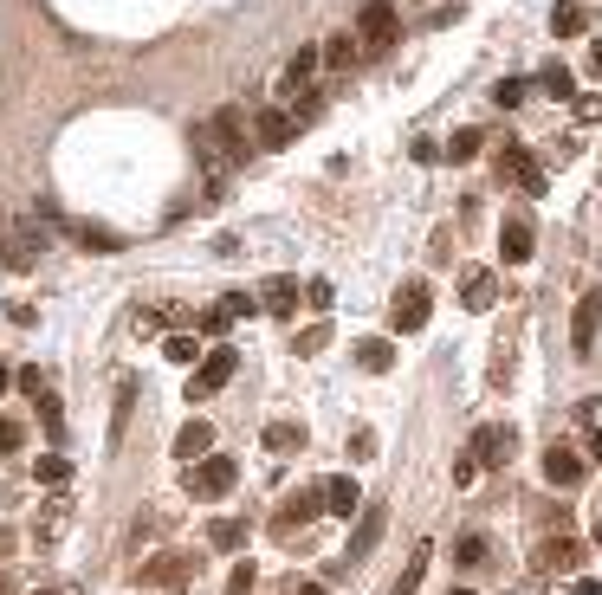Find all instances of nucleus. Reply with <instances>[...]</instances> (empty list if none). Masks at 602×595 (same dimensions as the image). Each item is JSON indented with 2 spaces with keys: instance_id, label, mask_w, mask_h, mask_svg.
I'll use <instances>...</instances> for the list:
<instances>
[{
  "instance_id": "obj_1",
  "label": "nucleus",
  "mask_w": 602,
  "mask_h": 595,
  "mask_svg": "<svg viewBox=\"0 0 602 595\" xmlns=\"http://www.w3.org/2000/svg\"><path fill=\"white\" fill-rule=\"evenodd\" d=\"M195 156H201V169L221 182L234 162H246V110L240 104H221L208 123L195 130Z\"/></svg>"
},
{
  "instance_id": "obj_2",
  "label": "nucleus",
  "mask_w": 602,
  "mask_h": 595,
  "mask_svg": "<svg viewBox=\"0 0 602 595\" xmlns=\"http://www.w3.org/2000/svg\"><path fill=\"white\" fill-rule=\"evenodd\" d=\"M234 369H240V356L227 350V343H214V350H201L195 376H188V401H208V395H221L227 382H234Z\"/></svg>"
},
{
  "instance_id": "obj_3",
  "label": "nucleus",
  "mask_w": 602,
  "mask_h": 595,
  "mask_svg": "<svg viewBox=\"0 0 602 595\" xmlns=\"http://www.w3.org/2000/svg\"><path fill=\"white\" fill-rule=\"evenodd\" d=\"M240 486V466L227 453H201V466H188V492L195 498H227Z\"/></svg>"
},
{
  "instance_id": "obj_4",
  "label": "nucleus",
  "mask_w": 602,
  "mask_h": 595,
  "mask_svg": "<svg viewBox=\"0 0 602 595\" xmlns=\"http://www.w3.org/2000/svg\"><path fill=\"white\" fill-rule=\"evenodd\" d=\"M428 317H434V292L421 279H408L402 292H395V304H389V324L402 330V337H415V330H428Z\"/></svg>"
},
{
  "instance_id": "obj_5",
  "label": "nucleus",
  "mask_w": 602,
  "mask_h": 595,
  "mask_svg": "<svg viewBox=\"0 0 602 595\" xmlns=\"http://www.w3.org/2000/svg\"><path fill=\"white\" fill-rule=\"evenodd\" d=\"M512 453H518V427L512 421H486L480 434H473L467 460L473 466H512Z\"/></svg>"
},
{
  "instance_id": "obj_6",
  "label": "nucleus",
  "mask_w": 602,
  "mask_h": 595,
  "mask_svg": "<svg viewBox=\"0 0 602 595\" xmlns=\"http://www.w3.org/2000/svg\"><path fill=\"white\" fill-rule=\"evenodd\" d=\"M201 570V557H188V550H162V557L143 563V589H188Z\"/></svg>"
},
{
  "instance_id": "obj_7",
  "label": "nucleus",
  "mask_w": 602,
  "mask_h": 595,
  "mask_svg": "<svg viewBox=\"0 0 602 595\" xmlns=\"http://www.w3.org/2000/svg\"><path fill=\"white\" fill-rule=\"evenodd\" d=\"M583 557H590V550H583L577 537H557V544L531 550V570H538V576H570V570H583Z\"/></svg>"
},
{
  "instance_id": "obj_8",
  "label": "nucleus",
  "mask_w": 602,
  "mask_h": 595,
  "mask_svg": "<svg viewBox=\"0 0 602 595\" xmlns=\"http://www.w3.org/2000/svg\"><path fill=\"white\" fill-rule=\"evenodd\" d=\"M395 33H402V20H395V7H389V0H369V7L357 13V39H363L369 52H376V46H389Z\"/></svg>"
},
{
  "instance_id": "obj_9",
  "label": "nucleus",
  "mask_w": 602,
  "mask_h": 595,
  "mask_svg": "<svg viewBox=\"0 0 602 595\" xmlns=\"http://www.w3.org/2000/svg\"><path fill=\"white\" fill-rule=\"evenodd\" d=\"M583 473H590V460H583L577 447H551L544 453V479H551L557 492H570V486H583Z\"/></svg>"
},
{
  "instance_id": "obj_10",
  "label": "nucleus",
  "mask_w": 602,
  "mask_h": 595,
  "mask_svg": "<svg viewBox=\"0 0 602 595\" xmlns=\"http://www.w3.org/2000/svg\"><path fill=\"white\" fill-rule=\"evenodd\" d=\"M318 511H324V505H318V492H292V498H285V511L272 518V537H298L311 518H318Z\"/></svg>"
},
{
  "instance_id": "obj_11",
  "label": "nucleus",
  "mask_w": 602,
  "mask_h": 595,
  "mask_svg": "<svg viewBox=\"0 0 602 595\" xmlns=\"http://www.w3.org/2000/svg\"><path fill=\"white\" fill-rule=\"evenodd\" d=\"M499 169L512 175L518 188H525V195H544V169L538 162H531V149L525 143H505V156H499Z\"/></svg>"
},
{
  "instance_id": "obj_12",
  "label": "nucleus",
  "mask_w": 602,
  "mask_h": 595,
  "mask_svg": "<svg viewBox=\"0 0 602 595\" xmlns=\"http://www.w3.org/2000/svg\"><path fill=\"white\" fill-rule=\"evenodd\" d=\"M292 136H298L292 110H259V117H253V143H259V149H285Z\"/></svg>"
},
{
  "instance_id": "obj_13",
  "label": "nucleus",
  "mask_w": 602,
  "mask_h": 595,
  "mask_svg": "<svg viewBox=\"0 0 602 595\" xmlns=\"http://www.w3.org/2000/svg\"><path fill=\"white\" fill-rule=\"evenodd\" d=\"M318 505H324V511H337V518H350V511H357V505H363V492H357V479H350V473H337V479H324V486H318Z\"/></svg>"
},
{
  "instance_id": "obj_14",
  "label": "nucleus",
  "mask_w": 602,
  "mask_h": 595,
  "mask_svg": "<svg viewBox=\"0 0 602 595\" xmlns=\"http://www.w3.org/2000/svg\"><path fill=\"white\" fill-rule=\"evenodd\" d=\"M460 304H467V311H492V304H499V279H492L486 266H473L467 279H460Z\"/></svg>"
},
{
  "instance_id": "obj_15",
  "label": "nucleus",
  "mask_w": 602,
  "mask_h": 595,
  "mask_svg": "<svg viewBox=\"0 0 602 595\" xmlns=\"http://www.w3.org/2000/svg\"><path fill=\"white\" fill-rule=\"evenodd\" d=\"M259 311L292 317L298 311V279H285V272H279V279H266V285H259Z\"/></svg>"
},
{
  "instance_id": "obj_16",
  "label": "nucleus",
  "mask_w": 602,
  "mask_h": 595,
  "mask_svg": "<svg viewBox=\"0 0 602 595\" xmlns=\"http://www.w3.org/2000/svg\"><path fill=\"white\" fill-rule=\"evenodd\" d=\"M357 511H363V518H357V537H350V550H344L350 563H363L369 550H376V537H382V505H357Z\"/></svg>"
},
{
  "instance_id": "obj_17",
  "label": "nucleus",
  "mask_w": 602,
  "mask_h": 595,
  "mask_svg": "<svg viewBox=\"0 0 602 595\" xmlns=\"http://www.w3.org/2000/svg\"><path fill=\"white\" fill-rule=\"evenodd\" d=\"M499 246H505V266H525V259L538 253V246H531V220H505Z\"/></svg>"
},
{
  "instance_id": "obj_18",
  "label": "nucleus",
  "mask_w": 602,
  "mask_h": 595,
  "mask_svg": "<svg viewBox=\"0 0 602 595\" xmlns=\"http://www.w3.org/2000/svg\"><path fill=\"white\" fill-rule=\"evenodd\" d=\"M570 343H577V356H596V298L577 304V317H570Z\"/></svg>"
},
{
  "instance_id": "obj_19",
  "label": "nucleus",
  "mask_w": 602,
  "mask_h": 595,
  "mask_svg": "<svg viewBox=\"0 0 602 595\" xmlns=\"http://www.w3.org/2000/svg\"><path fill=\"white\" fill-rule=\"evenodd\" d=\"M583 26H590V7H583V0H557V13H551V33H557V39H577Z\"/></svg>"
},
{
  "instance_id": "obj_20",
  "label": "nucleus",
  "mask_w": 602,
  "mask_h": 595,
  "mask_svg": "<svg viewBox=\"0 0 602 595\" xmlns=\"http://www.w3.org/2000/svg\"><path fill=\"white\" fill-rule=\"evenodd\" d=\"M266 453H279V460H285V453H305V427H298V421H272L266 427Z\"/></svg>"
},
{
  "instance_id": "obj_21",
  "label": "nucleus",
  "mask_w": 602,
  "mask_h": 595,
  "mask_svg": "<svg viewBox=\"0 0 602 595\" xmlns=\"http://www.w3.org/2000/svg\"><path fill=\"white\" fill-rule=\"evenodd\" d=\"M208 447H214V427L208 421H188L182 434H175V453H182V460H201Z\"/></svg>"
},
{
  "instance_id": "obj_22",
  "label": "nucleus",
  "mask_w": 602,
  "mask_h": 595,
  "mask_svg": "<svg viewBox=\"0 0 602 595\" xmlns=\"http://www.w3.org/2000/svg\"><path fill=\"white\" fill-rule=\"evenodd\" d=\"M72 240L85 246V253H123V240H117V233H111V227H91V220H78V227H72Z\"/></svg>"
},
{
  "instance_id": "obj_23",
  "label": "nucleus",
  "mask_w": 602,
  "mask_h": 595,
  "mask_svg": "<svg viewBox=\"0 0 602 595\" xmlns=\"http://www.w3.org/2000/svg\"><path fill=\"white\" fill-rule=\"evenodd\" d=\"M357 363L369 369V376H389L395 350H389V343H382V337H363V343H357Z\"/></svg>"
},
{
  "instance_id": "obj_24",
  "label": "nucleus",
  "mask_w": 602,
  "mask_h": 595,
  "mask_svg": "<svg viewBox=\"0 0 602 595\" xmlns=\"http://www.w3.org/2000/svg\"><path fill=\"white\" fill-rule=\"evenodd\" d=\"M208 544L214 550H246V524L240 518H214L208 524Z\"/></svg>"
},
{
  "instance_id": "obj_25",
  "label": "nucleus",
  "mask_w": 602,
  "mask_h": 595,
  "mask_svg": "<svg viewBox=\"0 0 602 595\" xmlns=\"http://www.w3.org/2000/svg\"><path fill=\"white\" fill-rule=\"evenodd\" d=\"M318 65H331V72H350V65H357V46H350V33H337L331 46H318Z\"/></svg>"
},
{
  "instance_id": "obj_26",
  "label": "nucleus",
  "mask_w": 602,
  "mask_h": 595,
  "mask_svg": "<svg viewBox=\"0 0 602 595\" xmlns=\"http://www.w3.org/2000/svg\"><path fill=\"white\" fill-rule=\"evenodd\" d=\"M33 473H39V486H52V492H59L65 479H72V460H65V453H39V466H33Z\"/></svg>"
},
{
  "instance_id": "obj_27",
  "label": "nucleus",
  "mask_w": 602,
  "mask_h": 595,
  "mask_svg": "<svg viewBox=\"0 0 602 595\" xmlns=\"http://www.w3.org/2000/svg\"><path fill=\"white\" fill-rule=\"evenodd\" d=\"M538 85L551 91V98H577V78H570V65H557V59L538 72Z\"/></svg>"
},
{
  "instance_id": "obj_28",
  "label": "nucleus",
  "mask_w": 602,
  "mask_h": 595,
  "mask_svg": "<svg viewBox=\"0 0 602 595\" xmlns=\"http://www.w3.org/2000/svg\"><path fill=\"white\" fill-rule=\"evenodd\" d=\"M428 557H434V550H428V544H415V557H408V570H402V583H395L389 595H415V583H421V576H428Z\"/></svg>"
},
{
  "instance_id": "obj_29",
  "label": "nucleus",
  "mask_w": 602,
  "mask_h": 595,
  "mask_svg": "<svg viewBox=\"0 0 602 595\" xmlns=\"http://www.w3.org/2000/svg\"><path fill=\"white\" fill-rule=\"evenodd\" d=\"M311 72H318V46H298V59L285 65V91H298V85H305Z\"/></svg>"
},
{
  "instance_id": "obj_30",
  "label": "nucleus",
  "mask_w": 602,
  "mask_h": 595,
  "mask_svg": "<svg viewBox=\"0 0 602 595\" xmlns=\"http://www.w3.org/2000/svg\"><path fill=\"white\" fill-rule=\"evenodd\" d=\"M162 356H169V363H182V369H195L201 363V343L195 337H169V343H162Z\"/></svg>"
},
{
  "instance_id": "obj_31",
  "label": "nucleus",
  "mask_w": 602,
  "mask_h": 595,
  "mask_svg": "<svg viewBox=\"0 0 602 595\" xmlns=\"http://www.w3.org/2000/svg\"><path fill=\"white\" fill-rule=\"evenodd\" d=\"M480 143H486V136H480V130H460V136H454V143H447V149H441V156H454V162H473V156H480Z\"/></svg>"
},
{
  "instance_id": "obj_32",
  "label": "nucleus",
  "mask_w": 602,
  "mask_h": 595,
  "mask_svg": "<svg viewBox=\"0 0 602 595\" xmlns=\"http://www.w3.org/2000/svg\"><path fill=\"white\" fill-rule=\"evenodd\" d=\"M454 563H467V570H473V563H486V537H480V531H467V537L454 544Z\"/></svg>"
},
{
  "instance_id": "obj_33",
  "label": "nucleus",
  "mask_w": 602,
  "mask_h": 595,
  "mask_svg": "<svg viewBox=\"0 0 602 595\" xmlns=\"http://www.w3.org/2000/svg\"><path fill=\"white\" fill-rule=\"evenodd\" d=\"M525 91H531L525 78H505V85L492 91V104H499V110H518V104H525Z\"/></svg>"
},
{
  "instance_id": "obj_34",
  "label": "nucleus",
  "mask_w": 602,
  "mask_h": 595,
  "mask_svg": "<svg viewBox=\"0 0 602 595\" xmlns=\"http://www.w3.org/2000/svg\"><path fill=\"white\" fill-rule=\"evenodd\" d=\"M13 382H20V389L33 395V401H46V395H52V376H46V369H20Z\"/></svg>"
},
{
  "instance_id": "obj_35",
  "label": "nucleus",
  "mask_w": 602,
  "mask_h": 595,
  "mask_svg": "<svg viewBox=\"0 0 602 595\" xmlns=\"http://www.w3.org/2000/svg\"><path fill=\"white\" fill-rule=\"evenodd\" d=\"M227 324H234V317H227V304H208V311H201V337H221Z\"/></svg>"
},
{
  "instance_id": "obj_36",
  "label": "nucleus",
  "mask_w": 602,
  "mask_h": 595,
  "mask_svg": "<svg viewBox=\"0 0 602 595\" xmlns=\"http://www.w3.org/2000/svg\"><path fill=\"white\" fill-rule=\"evenodd\" d=\"M324 343H331V330H324V324H311V330H298V356H318V350H324Z\"/></svg>"
},
{
  "instance_id": "obj_37",
  "label": "nucleus",
  "mask_w": 602,
  "mask_h": 595,
  "mask_svg": "<svg viewBox=\"0 0 602 595\" xmlns=\"http://www.w3.org/2000/svg\"><path fill=\"white\" fill-rule=\"evenodd\" d=\"M350 460H376V427H357V434H350Z\"/></svg>"
},
{
  "instance_id": "obj_38",
  "label": "nucleus",
  "mask_w": 602,
  "mask_h": 595,
  "mask_svg": "<svg viewBox=\"0 0 602 595\" xmlns=\"http://www.w3.org/2000/svg\"><path fill=\"white\" fill-rule=\"evenodd\" d=\"M65 518H72V511H65V498H52V511H46V524H39V537H59Z\"/></svg>"
},
{
  "instance_id": "obj_39",
  "label": "nucleus",
  "mask_w": 602,
  "mask_h": 595,
  "mask_svg": "<svg viewBox=\"0 0 602 595\" xmlns=\"http://www.w3.org/2000/svg\"><path fill=\"white\" fill-rule=\"evenodd\" d=\"M253 583H259V570H253V563H240V570L227 576V595H246V589H253Z\"/></svg>"
},
{
  "instance_id": "obj_40",
  "label": "nucleus",
  "mask_w": 602,
  "mask_h": 595,
  "mask_svg": "<svg viewBox=\"0 0 602 595\" xmlns=\"http://www.w3.org/2000/svg\"><path fill=\"white\" fill-rule=\"evenodd\" d=\"M221 304H227V317H253L259 311V298H246V292H227Z\"/></svg>"
},
{
  "instance_id": "obj_41",
  "label": "nucleus",
  "mask_w": 602,
  "mask_h": 595,
  "mask_svg": "<svg viewBox=\"0 0 602 595\" xmlns=\"http://www.w3.org/2000/svg\"><path fill=\"white\" fill-rule=\"evenodd\" d=\"M305 304H311V311H331V285L311 279V285H305Z\"/></svg>"
},
{
  "instance_id": "obj_42",
  "label": "nucleus",
  "mask_w": 602,
  "mask_h": 595,
  "mask_svg": "<svg viewBox=\"0 0 602 595\" xmlns=\"http://www.w3.org/2000/svg\"><path fill=\"white\" fill-rule=\"evenodd\" d=\"M13 447H20V421H7V414H0V460H7Z\"/></svg>"
},
{
  "instance_id": "obj_43",
  "label": "nucleus",
  "mask_w": 602,
  "mask_h": 595,
  "mask_svg": "<svg viewBox=\"0 0 602 595\" xmlns=\"http://www.w3.org/2000/svg\"><path fill=\"white\" fill-rule=\"evenodd\" d=\"M473 479H480V466H473L467 453H460V460H454V486H473Z\"/></svg>"
},
{
  "instance_id": "obj_44",
  "label": "nucleus",
  "mask_w": 602,
  "mask_h": 595,
  "mask_svg": "<svg viewBox=\"0 0 602 595\" xmlns=\"http://www.w3.org/2000/svg\"><path fill=\"white\" fill-rule=\"evenodd\" d=\"M570 595H602V589L590 583V576H583V583H577V589H570Z\"/></svg>"
},
{
  "instance_id": "obj_45",
  "label": "nucleus",
  "mask_w": 602,
  "mask_h": 595,
  "mask_svg": "<svg viewBox=\"0 0 602 595\" xmlns=\"http://www.w3.org/2000/svg\"><path fill=\"white\" fill-rule=\"evenodd\" d=\"M298 595H331V589H324V583H298Z\"/></svg>"
},
{
  "instance_id": "obj_46",
  "label": "nucleus",
  "mask_w": 602,
  "mask_h": 595,
  "mask_svg": "<svg viewBox=\"0 0 602 595\" xmlns=\"http://www.w3.org/2000/svg\"><path fill=\"white\" fill-rule=\"evenodd\" d=\"M7 382H13V369H7V363H0V389H7Z\"/></svg>"
},
{
  "instance_id": "obj_47",
  "label": "nucleus",
  "mask_w": 602,
  "mask_h": 595,
  "mask_svg": "<svg viewBox=\"0 0 602 595\" xmlns=\"http://www.w3.org/2000/svg\"><path fill=\"white\" fill-rule=\"evenodd\" d=\"M447 595H473V589H447Z\"/></svg>"
},
{
  "instance_id": "obj_48",
  "label": "nucleus",
  "mask_w": 602,
  "mask_h": 595,
  "mask_svg": "<svg viewBox=\"0 0 602 595\" xmlns=\"http://www.w3.org/2000/svg\"><path fill=\"white\" fill-rule=\"evenodd\" d=\"M33 595H59V589H33Z\"/></svg>"
}]
</instances>
